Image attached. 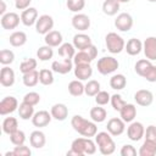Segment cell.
<instances>
[{
    "label": "cell",
    "instance_id": "8",
    "mask_svg": "<svg viewBox=\"0 0 156 156\" xmlns=\"http://www.w3.org/2000/svg\"><path fill=\"white\" fill-rule=\"evenodd\" d=\"M145 127L141 122H130L129 127L127 128V135L132 141H139L144 138Z\"/></svg>",
    "mask_w": 156,
    "mask_h": 156
},
{
    "label": "cell",
    "instance_id": "41",
    "mask_svg": "<svg viewBox=\"0 0 156 156\" xmlns=\"http://www.w3.org/2000/svg\"><path fill=\"white\" fill-rule=\"evenodd\" d=\"M35 68H37V60H35V58H32V57H29V58L22 61L21 65H20V71H21L23 74H24V73H28V72H32V71H34Z\"/></svg>",
    "mask_w": 156,
    "mask_h": 156
},
{
    "label": "cell",
    "instance_id": "28",
    "mask_svg": "<svg viewBox=\"0 0 156 156\" xmlns=\"http://www.w3.org/2000/svg\"><path fill=\"white\" fill-rule=\"evenodd\" d=\"M33 115H34V106L22 101L20 104V106H18V116H20V118H22L24 121H27L29 118L32 119Z\"/></svg>",
    "mask_w": 156,
    "mask_h": 156
},
{
    "label": "cell",
    "instance_id": "30",
    "mask_svg": "<svg viewBox=\"0 0 156 156\" xmlns=\"http://www.w3.org/2000/svg\"><path fill=\"white\" fill-rule=\"evenodd\" d=\"M58 55L62 58H73L76 55V48L71 43H62L58 46Z\"/></svg>",
    "mask_w": 156,
    "mask_h": 156
},
{
    "label": "cell",
    "instance_id": "2",
    "mask_svg": "<svg viewBox=\"0 0 156 156\" xmlns=\"http://www.w3.org/2000/svg\"><path fill=\"white\" fill-rule=\"evenodd\" d=\"M71 126L73 127V129L80 134L82 136H87V138H91L95 136L98 133V127L96 123L94 121H88L84 117H82L80 115H76L72 117L71 119Z\"/></svg>",
    "mask_w": 156,
    "mask_h": 156
},
{
    "label": "cell",
    "instance_id": "45",
    "mask_svg": "<svg viewBox=\"0 0 156 156\" xmlns=\"http://www.w3.org/2000/svg\"><path fill=\"white\" fill-rule=\"evenodd\" d=\"M110 102H111V105H112L113 110H115V111H118V112H119V111L122 110V107L127 104V102L122 99V96H121L119 94H113V95L111 96Z\"/></svg>",
    "mask_w": 156,
    "mask_h": 156
},
{
    "label": "cell",
    "instance_id": "23",
    "mask_svg": "<svg viewBox=\"0 0 156 156\" xmlns=\"http://www.w3.org/2000/svg\"><path fill=\"white\" fill-rule=\"evenodd\" d=\"M62 34L58 32V30H50L48 34H45L44 37V41L46 45L51 46V48H56V46H60L62 44Z\"/></svg>",
    "mask_w": 156,
    "mask_h": 156
},
{
    "label": "cell",
    "instance_id": "25",
    "mask_svg": "<svg viewBox=\"0 0 156 156\" xmlns=\"http://www.w3.org/2000/svg\"><path fill=\"white\" fill-rule=\"evenodd\" d=\"M124 50L127 51L128 55H130V56H136V55H139V54L141 52V50H143V43H141L139 39H136V38H132V39H129V40L127 41Z\"/></svg>",
    "mask_w": 156,
    "mask_h": 156
},
{
    "label": "cell",
    "instance_id": "50",
    "mask_svg": "<svg viewBox=\"0 0 156 156\" xmlns=\"http://www.w3.org/2000/svg\"><path fill=\"white\" fill-rule=\"evenodd\" d=\"M144 136H145V139H147V140H151V141H155V143H156V126L150 124L149 127H146Z\"/></svg>",
    "mask_w": 156,
    "mask_h": 156
},
{
    "label": "cell",
    "instance_id": "40",
    "mask_svg": "<svg viewBox=\"0 0 156 156\" xmlns=\"http://www.w3.org/2000/svg\"><path fill=\"white\" fill-rule=\"evenodd\" d=\"M84 90H85V94L88 96H95L100 91V83L95 79H90L84 85Z\"/></svg>",
    "mask_w": 156,
    "mask_h": 156
},
{
    "label": "cell",
    "instance_id": "42",
    "mask_svg": "<svg viewBox=\"0 0 156 156\" xmlns=\"http://www.w3.org/2000/svg\"><path fill=\"white\" fill-rule=\"evenodd\" d=\"M13 61H15L13 51H11L9 49H2L0 51V62H1V65L7 66V65H11Z\"/></svg>",
    "mask_w": 156,
    "mask_h": 156
},
{
    "label": "cell",
    "instance_id": "13",
    "mask_svg": "<svg viewBox=\"0 0 156 156\" xmlns=\"http://www.w3.org/2000/svg\"><path fill=\"white\" fill-rule=\"evenodd\" d=\"M73 60L72 58H62L61 61H54L51 63V69L60 74L69 73L73 68Z\"/></svg>",
    "mask_w": 156,
    "mask_h": 156
},
{
    "label": "cell",
    "instance_id": "33",
    "mask_svg": "<svg viewBox=\"0 0 156 156\" xmlns=\"http://www.w3.org/2000/svg\"><path fill=\"white\" fill-rule=\"evenodd\" d=\"M107 117V112L104 107H101L100 105L96 106V107H93L90 110V118L91 121H94L95 123H101L106 119Z\"/></svg>",
    "mask_w": 156,
    "mask_h": 156
},
{
    "label": "cell",
    "instance_id": "10",
    "mask_svg": "<svg viewBox=\"0 0 156 156\" xmlns=\"http://www.w3.org/2000/svg\"><path fill=\"white\" fill-rule=\"evenodd\" d=\"M115 27L121 32H129L133 27V17L127 12L119 13L115 20Z\"/></svg>",
    "mask_w": 156,
    "mask_h": 156
},
{
    "label": "cell",
    "instance_id": "19",
    "mask_svg": "<svg viewBox=\"0 0 156 156\" xmlns=\"http://www.w3.org/2000/svg\"><path fill=\"white\" fill-rule=\"evenodd\" d=\"M0 84L5 88L12 87L15 84V72L9 66H4L0 71Z\"/></svg>",
    "mask_w": 156,
    "mask_h": 156
},
{
    "label": "cell",
    "instance_id": "27",
    "mask_svg": "<svg viewBox=\"0 0 156 156\" xmlns=\"http://www.w3.org/2000/svg\"><path fill=\"white\" fill-rule=\"evenodd\" d=\"M9 41H10V44L12 46L21 48L27 43V34L24 32H22V30H16L10 35Z\"/></svg>",
    "mask_w": 156,
    "mask_h": 156
},
{
    "label": "cell",
    "instance_id": "11",
    "mask_svg": "<svg viewBox=\"0 0 156 156\" xmlns=\"http://www.w3.org/2000/svg\"><path fill=\"white\" fill-rule=\"evenodd\" d=\"M18 110V101L15 96H6L0 101V115L6 116Z\"/></svg>",
    "mask_w": 156,
    "mask_h": 156
},
{
    "label": "cell",
    "instance_id": "49",
    "mask_svg": "<svg viewBox=\"0 0 156 156\" xmlns=\"http://www.w3.org/2000/svg\"><path fill=\"white\" fill-rule=\"evenodd\" d=\"M119 154H121V156H135L136 155V150H135V147L133 145L126 144V145L122 146Z\"/></svg>",
    "mask_w": 156,
    "mask_h": 156
},
{
    "label": "cell",
    "instance_id": "21",
    "mask_svg": "<svg viewBox=\"0 0 156 156\" xmlns=\"http://www.w3.org/2000/svg\"><path fill=\"white\" fill-rule=\"evenodd\" d=\"M50 113L56 121H65L68 116V107L65 104H55L51 106Z\"/></svg>",
    "mask_w": 156,
    "mask_h": 156
},
{
    "label": "cell",
    "instance_id": "17",
    "mask_svg": "<svg viewBox=\"0 0 156 156\" xmlns=\"http://www.w3.org/2000/svg\"><path fill=\"white\" fill-rule=\"evenodd\" d=\"M143 51L147 60H150V61L156 60V37H149L144 40Z\"/></svg>",
    "mask_w": 156,
    "mask_h": 156
},
{
    "label": "cell",
    "instance_id": "7",
    "mask_svg": "<svg viewBox=\"0 0 156 156\" xmlns=\"http://www.w3.org/2000/svg\"><path fill=\"white\" fill-rule=\"evenodd\" d=\"M54 27V18L49 15H41L35 22V30L38 34H48Z\"/></svg>",
    "mask_w": 156,
    "mask_h": 156
},
{
    "label": "cell",
    "instance_id": "14",
    "mask_svg": "<svg viewBox=\"0 0 156 156\" xmlns=\"http://www.w3.org/2000/svg\"><path fill=\"white\" fill-rule=\"evenodd\" d=\"M134 100L139 106H150L154 102V94L147 89H140L134 94Z\"/></svg>",
    "mask_w": 156,
    "mask_h": 156
},
{
    "label": "cell",
    "instance_id": "53",
    "mask_svg": "<svg viewBox=\"0 0 156 156\" xmlns=\"http://www.w3.org/2000/svg\"><path fill=\"white\" fill-rule=\"evenodd\" d=\"M0 5H1L0 13H1V16H2V15H5V13H6V4H5V1H4V0H1V1H0Z\"/></svg>",
    "mask_w": 156,
    "mask_h": 156
},
{
    "label": "cell",
    "instance_id": "35",
    "mask_svg": "<svg viewBox=\"0 0 156 156\" xmlns=\"http://www.w3.org/2000/svg\"><path fill=\"white\" fill-rule=\"evenodd\" d=\"M68 93L72 96H80V95H83L85 93V90H84V84L82 83V80L76 79V80L69 82V84H68Z\"/></svg>",
    "mask_w": 156,
    "mask_h": 156
},
{
    "label": "cell",
    "instance_id": "37",
    "mask_svg": "<svg viewBox=\"0 0 156 156\" xmlns=\"http://www.w3.org/2000/svg\"><path fill=\"white\" fill-rule=\"evenodd\" d=\"M151 66H152V63H151L150 60H147V58H141V60L136 61V63H135V66H134V69H135L136 74H139L140 77H144L145 73L149 71V68H150Z\"/></svg>",
    "mask_w": 156,
    "mask_h": 156
},
{
    "label": "cell",
    "instance_id": "5",
    "mask_svg": "<svg viewBox=\"0 0 156 156\" xmlns=\"http://www.w3.org/2000/svg\"><path fill=\"white\" fill-rule=\"evenodd\" d=\"M118 66H119V63H118L117 58H115L112 56H104V57L99 58L96 68H98L99 73L107 76V74H111L115 71H117Z\"/></svg>",
    "mask_w": 156,
    "mask_h": 156
},
{
    "label": "cell",
    "instance_id": "32",
    "mask_svg": "<svg viewBox=\"0 0 156 156\" xmlns=\"http://www.w3.org/2000/svg\"><path fill=\"white\" fill-rule=\"evenodd\" d=\"M126 85H127V78L121 73L113 74L110 78V87L115 90H122L126 88Z\"/></svg>",
    "mask_w": 156,
    "mask_h": 156
},
{
    "label": "cell",
    "instance_id": "20",
    "mask_svg": "<svg viewBox=\"0 0 156 156\" xmlns=\"http://www.w3.org/2000/svg\"><path fill=\"white\" fill-rule=\"evenodd\" d=\"M93 74V68L90 63H79L74 65V76L79 80H87Z\"/></svg>",
    "mask_w": 156,
    "mask_h": 156
},
{
    "label": "cell",
    "instance_id": "47",
    "mask_svg": "<svg viewBox=\"0 0 156 156\" xmlns=\"http://www.w3.org/2000/svg\"><path fill=\"white\" fill-rule=\"evenodd\" d=\"M23 101L27 104H30L33 106H35L37 104H39L40 101V95L37 91H29L23 96Z\"/></svg>",
    "mask_w": 156,
    "mask_h": 156
},
{
    "label": "cell",
    "instance_id": "12",
    "mask_svg": "<svg viewBox=\"0 0 156 156\" xmlns=\"http://www.w3.org/2000/svg\"><path fill=\"white\" fill-rule=\"evenodd\" d=\"M107 132L113 135V136H118L121 135L124 130H126V122L122 119V118H118V117H113V118H110L108 122H107Z\"/></svg>",
    "mask_w": 156,
    "mask_h": 156
},
{
    "label": "cell",
    "instance_id": "34",
    "mask_svg": "<svg viewBox=\"0 0 156 156\" xmlns=\"http://www.w3.org/2000/svg\"><path fill=\"white\" fill-rule=\"evenodd\" d=\"M18 129V122L15 117H6L2 121V132L7 135L12 134Z\"/></svg>",
    "mask_w": 156,
    "mask_h": 156
},
{
    "label": "cell",
    "instance_id": "24",
    "mask_svg": "<svg viewBox=\"0 0 156 156\" xmlns=\"http://www.w3.org/2000/svg\"><path fill=\"white\" fill-rule=\"evenodd\" d=\"M76 49L78 50H84L87 49L89 45H91V38L88 35V34H84V33H78L73 37V43Z\"/></svg>",
    "mask_w": 156,
    "mask_h": 156
},
{
    "label": "cell",
    "instance_id": "52",
    "mask_svg": "<svg viewBox=\"0 0 156 156\" xmlns=\"http://www.w3.org/2000/svg\"><path fill=\"white\" fill-rule=\"evenodd\" d=\"M32 0H15V6L17 10H26L29 7Z\"/></svg>",
    "mask_w": 156,
    "mask_h": 156
},
{
    "label": "cell",
    "instance_id": "54",
    "mask_svg": "<svg viewBox=\"0 0 156 156\" xmlns=\"http://www.w3.org/2000/svg\"><path fill=\"white\" fill-rule=\"evenodd\" d=\"M117 1H118V2L121 4V2H129L130 0H117Z\"/></svg>",
    "mask_w": 156,
    "mask_h": 156
},
{
    "label": "cell",
    "instance_id": "55",
    "mask_svg": "<svg viewBox=\"0 0 156 156\" xmlns=\"http://www.w3.org/2000/svg\"><path fill=\"white\" fill-rule=\"evenodd\" d=\"M149 2H156V0H147Z\"/></svg>",
    "mask_w": 156,
    "mask_h": 156
},
{
    "label": "cell",
    "instance_id": "3",
    "mask_svg": "<svg viewBox=\"0 0 156 156\" xmlns=\"http://www.w3.org/2000/svg\"><path fill=\"white\" fill-rule=\"evenodd\" d=\"M95 143L99 147V151L102 155H112L116 150V144L108 132H99L95 135Z\"/></svg>",
    "mask_w": 156,
    "mask_h": 156
},
{
    "label": "cell",
    "instance_id": "6",
    "mask_svg": "<svg viewBox=\"0 0 156 156\" xmlns=\"http://www.w3.org/2000/svg\"><path fill=\"white\" fill-rule=\"evenodd\" d=\"M98 56V49L95 45H89L87 49L84 50H79L74 57H73V63L74 65H79V63H90L94 58H96Z\"/></svg>",
    "mask_w": 156,
    "mask_h": 156
},
{
    "label": "cell",
    "instance_id": "36",
    "mask_svg": "<svg viewBox=\"0 0 156 156\" xmlns=\"http://www.w3.org/2000/svg\"><path fill=\"white\" fill-rule=\"evenodd\" d=\"M23 84L28 88H32V87H35L39 82V72L37 69L32 71V72H28V73H24L23 74Z\"/></svg>",
    "mask_w": 156,
    "mask_h": 156
},
{
    "label": "cell",
    "instance_id": "1",
    "mask_svg": "<svg viewBox=\"0 0 156 156\" xmlns=\"http://www.w3.org/2000/svg\"><path fill=\"white\" fill-rule=\"evenodd\" d=\"M95 152H96V143L93 141L91 138L82 136L72 141L71 149L67 151V155L83 156V155H94Z\"/></svg>",
    "mask_w": 156,
    "mask_h": 156
},
{
    "label": "cell",
    "instance_id": "22",
    "mask_svg": "<svg viewBox=\"0 0 156 156\" xmlns=\"http://www.w3.org/2000/svg\"><path fill=\"white\" fill-rule=\"evenodd\" d=\"M119 115H121V118L126 122V123H130L134 121L135 116H136V107L135 105L133 104H126L122 110L119 111Z\"/></svg>",
    "mask_w": 156,
    "mask_h": 156
},
{
    "label": "cell",
    "instance_id": "46",
    "mask_svg": "<svg viewBox=\"0 0 156 156\" xmlns=\"http://www.w3.org/2000/svg\"><path fill=\"white\" fill-rule=\"evenodd\" d=\"M110 100H111V96H110V94H108L107 91H105V90H100V91L95 95V102H96L98 105H100V106L107 105V104L110 102Z\"/></svg>",
    "mask_w": 156,
    "mask_h": 156
},
{
    "label": "cell",
    "instance_id": "26",
    "mask_svg": "<svg viewBox=\"0 0 156 156\" xmlns=\"http://www.w3.org/2000/svg\"><path fill=\"white\" fill-rule=\"evenodd\" d=\"M29 143L35 149H41L45 143H46V138H45V134L41 132V130H33L29 135Z\"/></svg>",
    "mask_w": 156,
    "mask_h": 156
},
{
    "label": "cell",
    "instance_id": "51",
    "mask_svg": "<svg viewBox=\"0 0 156 156\" xmlns=\"http://www.w3.org/2000/svg\"><path fill=\"white\" fill-rule=\"evenodd\" d=\"M143 78H145V79H146L147 82H150V83H155V82H156V66L152 65V66L149 68V71L145 73V76H144Z\"/></svg>",
    "mask_w": 156,
    "mask_h": 156
},
{
    "label": "cell",
    "instance_id": "16",
    "mask_svg": "<svg viewBox=\"0 0 156 156\" xmlns=\"http://www.w3.org/2000/svg\"><path fill=\"white\" fill-rule=\"evenodd\" d=\"M51 113H49L48 111L45 110H41V111H38L33 115L32 117V123L34 127H38V128H43V127H46L50 122H51Z\"/></svg>",
    "mask_w": 156,
    "mask_h": 156
},
{
    "label": "cell",
    "instance_id": "31",
    "mask_svg": "<svg viewBox=\"0 0 156 156\" xmlns=\"http://www.w3.org/2000/svg\"><path fill=\"white\" fill-rule=\"evenodd\" d=\"M119 10V2L117 0H105L102 2V12L107 16H115Z\"/></svg>",
    "mask_w": 156,
    "mask_h": 156
},
{
    "label": "cell",
    "instance_id": "15",
    "mask_svg": "<svg viewBox=\"0 0 156 156\" xmlns=\"http://www.w3.org/2000/svg\"><path fill=\"white\" fill-rule=\"evenodd\" d=\"M72 27L79 32H84L90 27V18L84 13H76L72 17Z\"/></svg>",
    "mask_w": 156,
    "mask_h": 156
},
{
    "label": "cell",
    "instance_id": "43",
    "mask_svg": "<svg viewBox=\"0 0 156 156\" xmlns=\"http://www.w3.org/2000/svg\"><path fill=\"white\" fill-rule=\"evenodd\" d=\"M66 6L69 11L78 13L79 11H82L85 6V0H67Z\"/></svg>",
    "mask_w": 156,
    "mask_h": 156
},
{
    "label": "cell",
    "instance_id": "4",
    "mask_svg": "<svg viewBox=\"0 0 156 156\" xmlns=\"http://www.w3.org/2000/svg\"><path fill=\"white\" fill-rule=\"evenodd\" d=\"M105 43H106V48L111 54H119L124 50L126 48V43L124 39L115 33V32H110L107 33V35L105 37Z\"/></svg>",
    "mask_w": 156,
    "mask_h": 156
},
{
    "label": "cell",
    "instance_id": "44",
    "mask_svg": "<svg viewBox=\"0 0 156 156\" xmlns=\"http://www.w3.org/2000/svg\"><path fill=\"white\" fill-rule=\"evenodd\" d=\"M10 140H11V143H12L15 146H17V145H23L24 141H26V134H24L23 130L17 129V130L13 132L12 134H10Z\"/></svg>",
    "mask_w": 156,
    "mask_h": 156
},
{
    "label": "cell",
    "instance_id": "39",
    "mask_svg": "<svg viewBox=\"0 0 156 156\" xmlns=\"http://www.w3.org/2000/svg\"><path fill=\"white\" fill-rule=\"evenodd\" d=\"M39 82L43 85H51L54 83V74L51 69L43 68L39 71Z\"/></svg>",
    "mask_w": 156,
    "mask_h": 156
},
{
    "label": "cell",
    "instance_id": "38",
    "mask_svg": "<svg viewBox=\"0 0 156 156\" xmlns=\"http://www.w3.org/2000/svg\"><path fill=\"white\" fill-rule=\"evenodd\" d=\"M54 56V50L51 46L49 45H44V46H40L38 50H37V57L40 60V61H48L50 58H52Z\"/></svg>",
    "mask_w": 156,
    "mask_h": 156
},
{
    "label": "cell",
    "instance_id": "9",
    "mask_svg": "<svg viewBox=\"0 0 156 156\" xmlns=\"http://www.w3.org/2000/svg\"><path fill=\"white\" fill-rule=\"evenodd\" d=\"M20 21H21V17L16 12H6L5 15L1 16L0 23L4 29L11 30V29L17 28V26L20 24Z\"/></svg>",
    "mask_w": 156,
    "mask_h": 156
},
{
    "label": "cell",
    "instance_id": "18",
    "mask_svg": "<svg viewBox=\"0 0 156 156\" xmlns=\"http://www.w3.org/2000/svg\"><path fill=\"white\" fill-rule=\"evenodd\" d=\"M37 20H38V10L35 7H28L23 10L21 13V22L26 27H30L35 24Z\"/></svg>",
    "mask_w": 156,
    "mask_h": 156
},
{
    "label": "cell",
    "instance_id": "48",
    "mask_svg": "<svg viewBox=\"0 0 156 156\" xmlns=\"http://www.w3.org/2000/svg\"><path fill=\"white\" fill-rule=\"evenodd\" d=\"M12 151H13V156H30L32 155L30 149L28 146H26L24 144L15 146Z\"/></svg>",
    "mask_w": 156,
    "mask_h": 156
},
{
    "label": "cell",
    "instance_id": "29",
    "mask_svg": "<svg viewBox=\"0 0 156 156\" xmlns=\"http://www.w3.org/2000/svg\"><path fill=\"white\" fill-rule=\"evenodd\" d=\"M138 154L140 156H155L156 155V143L145 139V141L140 146Z\"/></svg>",
    "mask_w": 156,
    "mask_h": 156
}]
</instances>
